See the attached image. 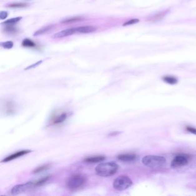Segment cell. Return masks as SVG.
Returning a JSON list of instances; mask_svg holds the SVG:
<instances>
[{"label": "cell", "mask_w": 196, "mask_h": 196, "mask_svg": "<svg viewBox=\"0 0 196 196\" xmlns=\"http://www.w3.org/2000/svg\"><path fill=\"white\" fill-rule=\"evenodd\" d=\"M121 132H111V133H110L109 135H108V136H116L117 135L120 134Z\"/></svg>", "instance_id": "obj_29"}, {"label": "cell", "mask_w": 196, "mask_h": 196, "mask_svg": "<svg viewBox=\"0 0 196 196\" xmlns=\"http://www.w3.org/2000/svg\"><path fill=\"white\" fill-rule=\"evenodd\" d=\"M189 162V158L185 154H181L175 156L173 159L171 166L173 168H178L182 167L188 164Z\"/></svg>", "instance_id": "obj_5"}, {"label": "cell", "mask_w": 196, "mask_h": 196, "mask_svg": "<svg viewBox=\"0 0 196 196\" xmlns=\"http://www.w3.org/2000/svg\"><path fill=\"white\" fill-rule=\"evenodd\" d=\"M22 17H15V18H10L8 19L7 20L5 21L4 22H2V24H6V25H12V24H15V23L21 20Z\"/></svg>", "instance_id": "obj_20"}, {"label": "cell", "mask_w": 196, "mask_h": 196, "mask_svg": "<svg viewBox=\"0 0 196 196\" xmlns=\"http://www.w3.org/2000/svg\"><path fill=\"white\" fill-rule=\"evenodd\" d=\"M50 178V176H47L43 178H40L39 180H37V181L35 182V185L34 186H40L43 185L46 182L49 180V179Z\"/></svg>", "instance_id": "obj_19"}, {"label": "cell", "mask_w": 196, "mask_h": 196, "mask_svg": "<svg viewBox=\"0 0 196 196\" xmlns=\"http://www.w3.org/2000/svg\"><path fill=\"white\" fill-rule=\"evenodd\" d=\"M50 166H51L50 164H44V165H43V166H41L40 167H37V168L34 169V170L33 171V174L39 173H41V172H42L43 171L47 170L50 167Z\"/></svg>", "instance_id": "obj_17"}, {"label": "cell", "mask_w": 196, "mask_h": 196, "mask_svg": "<svg viewBox=\"0 0 196 196\" xmlns=\"http://www.w3.org/2000/svg\"><path fill=\"white\" fill-rule=\"evenodd\" d=\"M76 28V32L81 33H89L94 32L96 30L97 28L94 26H83L80 27Z\"/></svg>", "instance_id": "obj_10"}, {"label": "cell", "mask_w": 196, "mask_h": 196, "mask_svg": "<svg viewBox=\"0 0 196 196\" xmlns=\"http://www.w3.org/2000/svg\"><path fill=\"white\" fill-rule=\"evenodd\" d=\"M162 80L164 82L169 85H175L178 83V80L175 76H166L162 77Z\"/></svg>", "instance_id": "obj_14"}, {"label": "cell", "mask_w": 196, "mask_h": 196, "mask_svg": "<svg viewBox=\"0 0 196 196\" xmlns=\"http://www.w3.org/2000/svg\"><path fill=\"white\" fill-rule=\"evenodd\" d=\"M52 27H53L52 26H47L46 27H44L43 28L39 29L38 31H37V32L34 33V36H38V35H43L44 33L48 32L50 30L52 29Z\"/></svg>", "instance_id": "obj_16"}, {"label": "cell", "mask_w": 196, "mask_h": 196, "mask_svg": "<svg viewBox=\"0 0 196 196\" xmlns=\"http://www.w3.org/2000/svg\"><path fill=\"white\" fill-rule=\"evenodd\" d=\"M169 12L168 10L164 11V12H161L158 13H156L154 15L151 16V17H149V21L150 22H155L159 21L160 20H162V18H164V17L167 15V13Z\"/></svg>", "instance_id": "obj_13"}, {"label": "cell", "mask_w": 196, "mask_h": 196, "mask_svg": "<svg viewBox=\"0 0 196 196\" xmlns=\"http://www.w3.org/2000/svg\"><path fill=\"white\" fill-rule=\"evenodd\" d=\"M35 43L29 39H25L22 42V46L25 47H34Z\"/></svg>", "instance_id": "obj_18"}, {"label": "cell", "mask_w": 196, "mask_h": 196, "mask_svg": "<svg viewBox=\"0 0 196 196\" xmlns=\"http://www.w3.org/2000/svg\"><path fill=\"white\" fill-rule=\"evenodd\" d=\"M35 182L30 181L27 182L24 184H20L16 185L11 190V194L12 195H18L22 193L26 192L28 189H30L34 186Z\"/></svg>", "instance_id": "obj_6"}, {"label": "cell", "mask_w": 196, "mask_h": 196, "mask_svg": "<svg viewBox=\"0 0 196 196\" xmlns=\"http://www.w3.org/2000/svg\"><path fill=\"white\" fill-rule=\"evenodd\" d=\"M105 159V156L100 155V156H90L85 158L84 161L86 163L89 164H96L101 162Z\"/></svg>", "instance_id": "obj_11"}, {"label": "cell", "mask_w": 196, "mask_h": 196, "mask_svg": "<svg viewBox=\"0 0 196 196\" xmlns=\"http://www.w3.org/2000/svg\"><path fill=\"white\" fill-rule=\"evenodd\" d=\"M142 163L147 167L151 169H159L163 167L166 163L164 156L158 155H147L143 158Z\"/></svg>", "instance_id": "obj_2"}, {"label": "cell", "mask_w": 196, "mask_h": 196, "mask_svg": "<svg viewBox=\"0 0 196 196\" xmlns=\"http://www.w3.org/2000/svg\"><path fill=\"white\" fill-rule=\"evenodd\" d=\"M139 22V20L138 18H133L128 22H125L123 26H131V25L137 24Z\"/></svg>", "instance_id": "obj_24"}, {"label": "cell", "mask_w": 196, "mask_h": 196, "mask_svg": "<svg viewBox=\"0 0 196 196\" xmlns=\"http://www.w3.org/2000/svg\"><path fill=\"white\" fill-rule=\"evenodd\" d=\"M8 13L6 11H1L0 12V19L1 20H5V18H7Z\"/></svg>", "instance_id": "obj_27"}, {"label": "cell", "mask_w": 196, "mask_h": 196, "mask_svg": "<svg viewBox=\"0 0 196 196\" xmlns=\"http://www.w3.org/2000/svg\"><path fill=\"white\" fill-rule=\"evenodd\" d=\"M119 166L114 162H107L98 164L96 167V174L103 177H108L112 176L116 173L118 170Z\"/></svg>", "instance_id": "obj_1"}, {"label": "cell", "mask_w": 196, "mask_h": 196, "mask_svg": "<svg viewBox=\"0 0 196 196\" xmlns=\"http://www.w3.org/2000/svg\"><path fill=\"white\" fill-rule=\"evenodd\" d=\"M15 109H16V108H15V104L12 102H7L6 104L5 110L8 115L13 114L15 112Z\"/></svg>", "instance_id": "obj_15"}, {"label": "cell", "mask_w": 196, "mask_h": 196, "mask_svg": "<svg viewBox=\"0 0 196 196\" xmlns=\"http://www.w3.org/2000/svg\"><path fill=\"white\" fill-rule=\"evenodd\" d=\"M76 32V28H70V29H65L62 31L61 32L55 33L54 35H53L52 36V38L53 39H58V38H61L63 37H69L70 35H72L73 34H74Z\"/></svg>", "instance_id": "obj_8"}, {"label": "cell", "mask_w": 196, "mask_h": 196, "mask_svg": "<svg viewBox=\"0 0 196 196\" xmlns=\"http://www.w3.org/2000/svg\"><path fill=\"white\" fill-rule=\"evenodd\" d=\"M31 152V150H27V149L21 150L20 151L16 152V153H14L13 154H11V155H9V156H7V158H5V159L2 160L1 161V162H7L11 161V160L16 159L18 158L19 157L24 156L25 155L29 154Z\"/></svg>", "instance_id": "obj_7"}, {"label": "cell", "mask_w": 196, "mask_h": 196, "mask_svg": "<svg viewBox=\"0 0 196 196\" xmlns=\"http://www.w3.org/2000/svg\"><path fill=\"white\" fill-rule=\"evenodd\" d=\"M28 4L26 3H15V4H9L7 7H27Z\"/></svg>", "instance_id": "obj_23"}, {"label": "cell", "mask_w": 196, "mask_h": 196, "mask_svg": "<svg viewBox=\"0 0 196 196\" xmlns=\"http://www.w3.org/2000/svg\"><path fill=\"white\" fill-rule=\"evenodd\" d=\"M132 184V181L128 177L125 175H121L114 180L113 186L117 190L123 191L131 187Z\"/></svg>", "instance_id": "obj_4"}, {"label": "cell", "mask_w": 196, "mask_h": 196, "mask_svg": "<svg viewBox=\"0 0 196 196\" xmlns=\"http://www.w3.org/2000/svg\"><path fill=\"white\" fill-rule=\"evenodd\" d=\"M67 115L66 113H62L61 115L54 117L51 120L52 124H59L63 123L67 119Z\"/></svg>", "instance_id": "obj_12"}, {"label": "cell", "mask_w": 196, "mask_h": 196, "mask_svg": "<svg viewBox=\"0 0 196 196\" xmlns=\"http://www.w3.org/2000/svg\"><path fill=\"white\" fill-rule=\"evenodd\" d=\"M117 159L124 162H130L134 161L136 158V155L134 154H123L117 156Z\"/></svg>", "instance_id": "obj_9"}, {"label": "cell", "mask_w": 196, "mask_h": 196, "mask_svg": "<svg viewBox=\"0 0 196 196\" xmlns=\"http://www.w3.org/2000/svg\"><path fill=\"white\" fill-rule=\"evenodd\" d=\"M8 26H7L5 28V32H7V33L16 32V31H17L16 28H15V27H14L13 26H12V25H8Z\"/></svg>", "instance_id": "obj_25"}, {"label": "cell", "mask_w": 196, "mask_h": 196, "mask_svg": "<svg viewBox=\"0 0 196 196\" xmlns=\"http://www.w3.org/2000/svg\"><path fill=\"white\" fill-rule=\"evenodd\" d=\"M185 130L186 131L189 132L190 133L196 135V128H195L191 126H186Z\"/></svg>", "instance_id": "obj_26"}, {"label": "cell", "mask_w": 196, "mask_h": 196, "mask_svg": "<svg viewBox=\"0 0 196 196\" xmlns=\"http://www.w3.org/2000/svg\"><path fill=\"white\" fill-rule=\"evenodd\" d=\"M82 20V18L80 17H74L71 18H66L65 20H63L61 22L63 24H70L74 22H78Z\"/></svg>", "instance_id": "obj_21"}, {"label": "cell", "mask_w": 196, "mask_h": 196, "mask_svg": "<svg viewBox=\"0 0 196 196\" xmlns=\"http://www.w3.org/2000/svg\"><path fill=\"white\" fill-rule=\"evenodd\" d=\"M87 178L84 175L77 174L70 177L66 181V186L70 190H76L82 188L86 182Z\"/></svg>", "instance_id": "obj_3"}, {"label": "cell", "mask_w": 196, "mask_h": 196, "mask_svg": "<svg viewBox=\"0 0 196 196\" xmlns=\"http://www.w3.org/2000/svg\"><path fill=\"white\" fill-rule=\"evenodd\" d=\"M43 62L42 61H39V62H37V63H35V64H33V65H30L28 67H27L26 69H25L26 70H29V69H33V68H35V67H36L37 66H38L39 65H40V64L42 63Z\"/></svg>", "instance_id": "obj_28"}, {"label": "cell", "mask_w": 196, "mask_h": 196, "mask_svg": "<svg viewBox=\"0 0 196 196\" xmlns=\"http://www.w3.org/2000/svg\"><path fill=\"white\" fill-rule=\"evenodd\" d=\"M2 47L6 49H11L13 46V43L12 41H7L5 42H2L1 43Z\"/></svg>", "instance_id": "obj_22"}]
</instances>
